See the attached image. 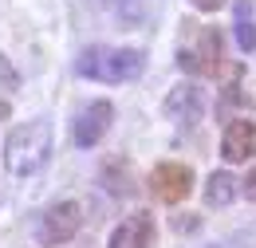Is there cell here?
<instances>
[{"label": "cell", "instance_id": "1", "mask_svg": "<svg viewBox=\"0 0 256 248\" xmlns=\"http://www.w3.org/2000/svg\"><path fill=\"white\" fill-rule=\"evenodd\" d=\"M48 158H52V126L44 118L20 122L4 142V170L12 178H32L36 170H44Z\"/></svg>", "mask_w": 256, "mask_h": 248}, {"label": "cell", "instance_id": "2", "mask_svg": "<svg viewBox=\"0 0 256 248\" xmlns=\"http://www.w3.org/2000/svg\"><path fill=\"white\" fill-rule=\"evenodd\" d=\"M146 52L138 48H91L79 56V75L98 79V83H130L142 75Z\"/></svg>", "mask_w": 256, "mask_h": 248}, {"label": "cell", "instance_id": "3", "mask_svg": "<svg viewBox=\"0 0 256 248\" xmlns=\"http://www.w3.org/2000/svg\"><path fill=\"white\" fill-rule=\"evenodd\" d=\"M178 63L190 75H224V36L221 28H201L193 36V44L178 48Z\"/></svg>", "mask_w": 256, "mask_h": 248}, {"label": "cell", "instance_id": "4", "mask_svg": "<svg viewBox=\"0 0 256 248\" xmlns=\"http://www.w3.org/2000/svg\"><path fill=\"white\" fill-rule=\"evenodd\" d=\"M193 189V174L190 166H182V162H162L150 170V193L166 201V205H178V201H186Z\"/></svg>", "mask_w": 256, "mask_h": 248}, {"label": "cell", "instance_id": "5", "mask_svg": "<svg viewBox=\"0 0 256 248\" xmlns=\"http://www.w3.org/2000/svg\"><path fill=\"white\" fill-rule=\"evenodd\" d=\"M110 122H114V106H110L106 98L87 102V106L79 110V118H75V130H71L75 146H83V150L98 146V142H102V134L110 130Z\"/></svg>", "mask_w": 256, "mask_h": 248}, {"label": "cell", "instance_id": "6", "mask_svg": "<svg viewBox=\"0 0 256 248\" xmlns=\"http://www.w3.org/2000/svg\"><path fill=\"white\" fill-rule=\"evenodd\" d=\"M75 232H79V205L75 201H60L40 217V244H48V248L67 244Z\"/></svg>", "mask_w": 256, "mask_h": 248}, {"label": "cell", "instance_id": "7", "mask_svg": "<svg viewBox=\"0 0 256 248\" xmlns=\"http://www.w3.org/2000/svg\"><path fill=\"white\" fill-rule=\"evenodd\" d=\"M158 240V224H154V213H146V209H138V213H130L114 232H110V240L106 248H154Z\"/></svg>", "mask_w": 256, "mask_h": 248}, {"label": "cell", "instance_id": "8", "mask_svg": "<svg viewBox=\"0 0 256 248\" xmlns=\"http://www.w3.org/2000/svg\"><path fill=\"white\" fill-rule=\"evenodd\" d=\"M221 158L228 162V166L256 158V118H232V122L224 126Z\"/></svg>", "mask_w": 256, "mask_h": 248}, {"label": "cell", "instance_id": "9", "mask_svg": "<svg viewBox=\"0 0 256 248\" xmlns=\"http://www.w3.org/2000/svg\"><path fill=\"white\" fill-rule=\"evenodd\" d=\"M162 110H166V118H174V122H197L201 110H205L197 83H178V87H170L166 102H162Z\"/></svg>", "mask_w": 256, "mask_h": 248}, {"label": "cell", "instance_id": "10", "mask_svg": "<svg viewBox=\"0 0 256 248\" xmlns=\"http://www.w3.org/2000/svg\"><path fill=\"white\" fill-rule=\"evenodd\" d=\"M236 178L228 174V170H217V174H209V182H205V205H213V209H224V205H232L236 201Z\"/></svg>", "mask_w": 256, "mask_h": 248}, {"label": "cell", "instance_id": "11", "mask_svg": "<svg viewBox=\"0 0 256 248\" xmlns=\"http://www.w3.org/2000/svg\"><path fill=\"white\" fill-rule=\"evenodd\" d=\"M232 12H236V44H240V52H256V28H252V4L248 0H236L232 4Z\"/></svg>", "mask_w": 256, "mask_h": 248}, {"label": "cell", "instance_id": "12", "mask_svg": "<svg viewBox=\"0 0 256 248\" xmlns=\"http://www.w3.org/2000/svg\"><path fill=\"white\" fill-rule=\"evenodd\" d=\"M240 193H244V197H248V201L256 205V166L248 170V178H244V186H240Z\"/></svg>", "mask_w": 256, "mask_h": 248}, {"label": "cell", "instance_id": "13", "mask_svg": "<svg viewBox=\"0 0 256 248\" xmlns=\"http://www.w3.org/2000/svg\"><path fill=\"white\" fill-rule=\"evenodd\" d=\"M224 0H193V8H201V12H217Z\"/></svg>", "mask_w": 256, "mask_h": 248}, {"label": "cell", "instance_id": "14", "mask_svg": "<svg viewBox=\"0 0 256 248\" xmlns=\"http://www.w3.org/2000/svg\"><path fill=\"white\" fill-rule=\"evenodd\" d=\"M4 118H8V102L0 98V122H4Z\"/></svg>", "mask_w": 256, "mask_h": 248}, {"label": "cell", "instance_id": "15", "mask_svg": "<svg viewBox=\"0 0 256 248\" xmlns=\"http://www.w3.org/2000/svg\"><path fill=\"white\" fill-rule=\"evenodd\" d=\"M213 248H232V244H213Z\"/></svg>", "mask_w": 256, "mask_h": 248}]
</instances>
